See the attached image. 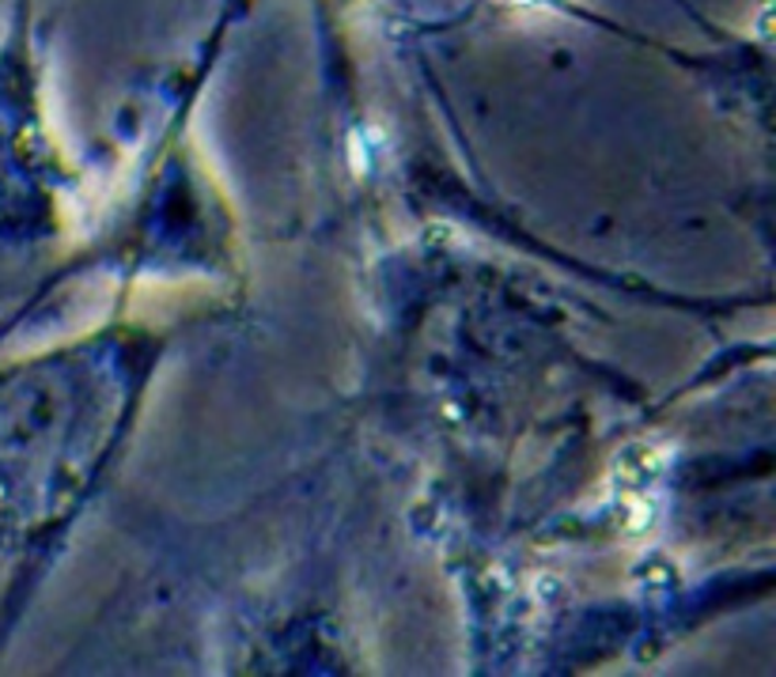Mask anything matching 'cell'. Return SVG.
<instances>
[{
	"mask_svg": "<svg viewBox=\"0 0 776 677\" xmlns=\"http://www.w3.org/2000/svg\"><path fill=\"white\" fill-rule=\"evenodd\" d=\"M670 451L659 447L652 440H636L629 447H621L610 462V485L613 496H636V492H655L659 481L667 477Z\"/></svg>",
	"mask_w": 776,
	"mask_h": 677,
	"instance_id": "1",
	"label": "cell"
},
{
	"mask_svg": "<svg viewBox=\"0 0 776 677\" xmlns=\"http://www.w3.org/2000/svg\"><path fill=\"white\" fill-rule=\"evenodd\" d=\"M613 508H618V526L625 534L641 537L655 526L659 511H655V492H636V496H613Z\"/></svg>",
	"mask_w": 776,
	"mask_h": 677,
	"instance_id": "2",
	"label": "cell"
},
{
	"mask_svg": "<svg viewBox=\"0 0 776 677\" xmlns=\"http://www.w3.org/2000/svg\"><path fill=\"white\" fill-rule=\"evenodd\" d=\"M633 582L641 590H647V595H667V590H675L681 582V571L667 553H652V556H644V561L636 564Z\"/></svg>",
	"mask_w": 776,
	"mask_h": 677,
	"instance_id": "3",
	"label": "cell"
},
{
	"mask_svg": "<svg viewBox=\"0 0 776 677\" xmlns=\"http://www.w3.org/2000/svg\"><path fill=\"white\" fill-rule=\"evenodd\" d=\"M757 38L769 42L773 38V0H762V12H757Z\"/></svg>",
	"mask_w": 776,
	"mask_h": 677,
	"instance_id": "4",
	"label": "cell"
},
{
	"mask_svg": "<svg viewBox=\"0 0 776 677\" xmlns=\"http://www.w3.org/2000/svg\"><path fill=\"white\" fill-rule=\"evenodd\" d=\"M561 590H565V587H561V579H553V576H542V579H539V595H542V602H557Z\"/></svg>",
	"mask_w": 776,
	"mask_h": 677,
	"instance_id": "5",
	"label": "cell"
},
{
	"mask_svg": "<svg viewBox=\"0 0 776 677\" xmlns=\"http://www.w3.org/2000/svg\"><path fill=\"white\" fill-rule=\"evenodd\" d=\"M511 4H539V0H511Z\"/></svg>",
	"mask_w": 776,
	"mask_h": 677,
	"instance_id": "6",
	"label": "cell"
}]
</instances>
